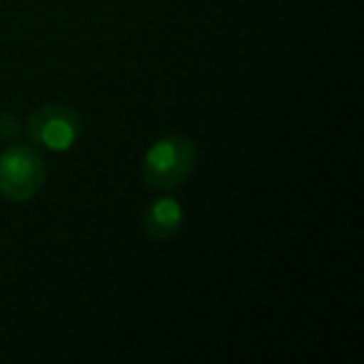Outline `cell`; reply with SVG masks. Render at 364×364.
<instances>
[{
	"label": "cell",
	"instance_id": "obj_2",
	"mask_svg": "<svg viewBox=\"0 0 364 364\" xmlns=\"http://www.w3.org/2000/svg\"><path fill=\"white\" fill-rule=\"evenodd\" d=\"M46 160L33 145H8L0 152V195L11 203H28L46 185Z\"/></svg>",
	"mask_w": 364,
	"mask_h": 364
},
{
	"label": "cell",
	"instance_id": "obj_1",
	"mask_svg": "<svg viewBox=\"0 0 364 364\" xmlns=\"http://www.w3.org/2000/svg\"><path fill=\"white\" fill-rule=\"evenodd\" d=\"M198 165V147L180 132L162 135L147 147L142 157V180L152 190H175L193 175Z\"/></svg>",
	"mask_w": 364,
	"mask_h": 364
},
{
	"label": "cell",
	"instance_id": "obj_5",
	"mask_svg": "<svg viewBox=\"0 0 364 364\" xmlns=\"http://www.w3.org/2000/svg\"><path fill=\"white\" fill-rule=\"evenodd\" d=\"M23 132V122L13 112H0V142H13Z\"/></svg>",
	"mask_w": 364,
	"mask_h": 364
},
{
	"label": "cell",
	"instance_id": "obj_3",
	"mask_svg": "<svg viewBox=\"0 0 364 364\" xmlns=\"http://www.w3.org/2000/svg\"><path fill=\"white\" fill-rule=\"evenodd\" d=\"M26 130L36 147L68 152L82 137V117L65 102H46L31 112Z\"/></svg>",
	"mask_w": 364,
	"mask_h": 364
},
{
	"label": "cell",
	"instance_id": "obj_4",
	"mask_svg": "<svg viewBox=\"0 0 364 364\" xmlns=\"http://www.w3.org/2000/svg\"><path fill=\"white\" fill-rule=\"evenodd\" d=\"M185 225V210L177 203L175 198H157L142 213V230H145L147 237L157 240V242H165L172 240Z\"/></svg>",
	"mask_w": 364,
	"mask_h": 364
}]
</instances>
